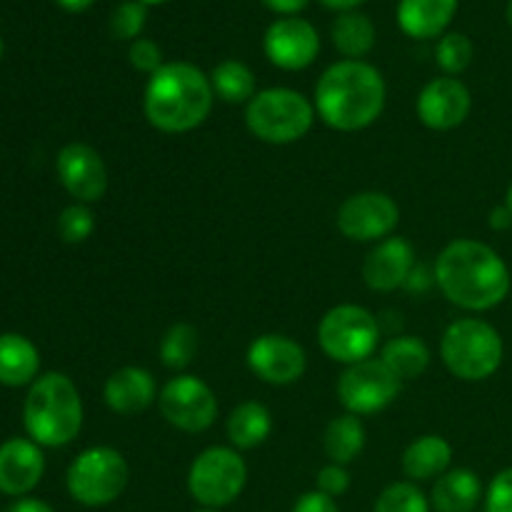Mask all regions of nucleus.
<instances>
[{
	"label": "nucleus",
	"mask_w": 512,
	"mask_h": 512,
	"mask_svg": "<svg viewBox=\"0 0 512 512\" xmlns=\"http://www.w3.org/2000/svg\"><path fill=\"white\" fill-rule=\"evenodd\" d=\"M435 283L445 298L463 310L483 313L510 293V268L498 250L480 240H453L435 263Z\"/></svg>",
	"instance_id": "nucleus-1"
},
{
	"label": "nucleus",
	"mask_w": 512,
	"mask_h": 512,
	"mask_svg": "<svg viewBox=\"0 0 512 512\" xmlns=\"http://www.w3.org/2000/svg\"><path fill=\"white\" fill-rule=\"evenodd\" d=\"M388 88L378 68L365 60H340L315 85V113L340 133H355L380 118Z\"/></svg>",
	"instance_id": "nucleus-2"
},
{
	"label": "nucleus",
	"mask_w": 512,
	"mask_h": 512,
	"mask_svg": "<svg viewBox=\"0 0 512 512\" xmlns=\"http://www.w3.org/2000/svg\"><path fill=\"white\" fill-rule=\"evenodd\" d=\"M215 90L210 75L193 63H163L145 85L143 110L160 133H190L213 110Z\"/></svg>",
	"instance_id": "nucleus-3"
},
{
	"label": "nucleus",
	"mask_w": 512,
	"mask_h": 512,
	"mask_svg": "<svg viewBox=\"0 0 512 512\" xmlns=\"http://www.w3.org/2000/svg\"><path fill=\"white\" fill-rule=\"evenodd\" d=\"M23 425L40 448H63L83 428V400L73 380L63 373H45L28 390Z\"/></svg>",
	"instance_id": "nucleus-4"
},
{
	"label": "nucleus",
	"mask_w": 512,
	"mask_h": 512,
	"mask_svg": "<svg viewBox=\"0 0 512 512\" xmlns=\"http://www.w3.org/2000/svg\"><path fill=\"white\" fill-rule=\"evenodd\" d=\"M440 358L445 368L465 383L493 378L505 358V345L498 330L478 318H463L448 325L440 340Z\"/></svg>",
	"instance_id": "nucleus-5"
},
{
	"label": "nucleus",
	"mask_w": 512,
	"mask_h": 512,
	"mask_svg": "<svg viewBox=\"0 0 512 512\" xmlns=\"http://www.w3.org/2000/svg\"><path fill=\"white\" fill-rule=\"evenodd\" d=\"M315 123V103L290 88L260 90L245 108V125L258 140L290 145L305 138Z\"/></svg>",
	"instance_id": "nucleus-6"
},
{
	"label": "nucleus",
	"mask_w": 512,
	"mask_h": 512,
	"mask_svg": "<svg viewBox=\"0 0 512 512\" xmlns=\"http://www.w3.org/2000/svg\"><path fill=\"white\" fill-rule=\"evenodd\" d=\"M130 468L115 448H88L70 463L65 485L75 503L85 508H103L125 493Z\"/></svg>",
	"instance_id": "nucleus-7"
},
{
	"label": "nucleus",
	"mask_w": 512,
	"mask_h": 512,
	"mask_svg": "<svg viewBox=\"0 0 512 512\" xmlns=\"http://www.w3.org/2000/svg\"><path fill=\"white\" fill-rule=\"evenodd\" d=\"M380 328L375 315L363 305H335L318 325V343L330 360L355 365L373 358L378 348Z\"/></svg>",
	"instance_id": "nucleus-8"
},
{
	"label": "nucleus",
	"mask_w": 512,
	"mask_h": 512,
	"mask_svg": "<svg viewBox=\"0 0 512 512\" xmlns=\"http://www.w3.org/2000/svg\"><path fill=\"white\" fill-rule=\"evenodd\" d=\"M248 483V465L235 448L213 445L193 460L188 490L203 508H225L240 498Z\"/></svg>",
	"instance_id": "nucleus-9"
},
{
	"label": "nucleus",
	"mask_w": 512,
	"mask_h": 512,
	"mask_svg": "<svg viewBox=\"0 0 512 512\" xmlns=\"http://www.w3.org/2000/svg\"><path fill=\"white\" fill-rule=\"evenodd\" d=\"M158 408L165 423L183 433H203L218 418V398L210 385L195 375L168 380L158 395Z\"/></svg>",
	"instance_id": "nucleus-10"
},
{
	"label": "nucleus",
	"mask_w": 512,
	"mask_h": 512,
	"mask_svg": "<svg viewBox=\"0 0 512 512\" xmlns=\"http://www.w3.org/2000/svg\"><path fill=\"white\" fill-rule=\"evenodd\" d=\"M400 393V380L380 358L348 365L338 378V398L353 415H373L388 408Z\"/></svg>",
	"instance_id": "nucleus-11"
},
{
	"label": "nucleus",
	"mask_w": 512,
	"mask_h": 512,
	"mask_svg": "<svg viewBox=\"0 0 512 512\" xmlns=\"http://www.w3.org/2000/svg\"><path fill=\"white\" fill-rule=\"evenodd\" d=\"M400 223V208L388 193L365 190L345 198L338 210V230L353 243H375L393 235Z\"/></svg>",
	"instance_id": "nucleus-12"
},
{
	"label": "nucleus",
	"mask_w": 512,
	"mask_h": 512,
	"mask_svg": "<svg viewBox=\"0 0 512 512\" xmlns=\"http://www.w3.org/2000/svg\"><path fill=\"white\" fill-rule=\"evenodd\" d=\"M248 368L268 385L298 383L308 368L303 345L288 335H260L248 348Z\"/></svg>",
	"instance_id": "nucleus-13"
},
{
	"label": "nucleus",
	"mask_w": 512,
	"mask_h": 512,
	"mask_svg": "<svg viewBox=\"0 0 512 512\" xmlns=\"http://www.w3.org/2000/svg\"><path fill=\"white\" fill-rule=\"evenodd\" d=\"M63 188L78 203H98L108 190V168L95 148L85 143H68L55 160Z\"/></svg>",
	"instance_id": "nucleus-14"
},
{
	"label": "nucleus",
	"mask_w": 512,
	"mask_h": 512,
	"mask_svg": "<svg viewBox=\"0 0 512 512\" xmlns=\"http://www.w3.org/2000/svg\"><path fill=\"white\" fill-rule=\"evenodd\" d=\"M265 55L283 70H303L315 63L320 53L318 30L303 18H280L265 30Z\"/></svg>",
	"instance_id": "nucleus-15"
},
{
	"label": "nucleus",
	"mask_w": 512,
	"mask_h": 512,
	"mask_svg": "<svg viewBox=\"0 0 512 512\" xmlns=\"http://www.w3.org/2000/svg\"><path fill=\"white\" fill-rule=\"evenodd\" d=\"M418 118L430 130H453L468 120L473 108V95L468 85L458 78H435L420 90L418 95Z\"/></svg>",
	"instance_id": "nucleus-16"
},
{
	"label": "nucleus",
	"mask_w": 512,
	"mask_h": 512,
	"mask_svg": "<svg viewBox=\"0 0 512 512\" xmlns=\"http://www.w3.org/2000/svg\"><path fill=\"white\" fill-rule=\"evenodd\" d=\"M415 270V250L405 238L380 240L368 253L363 263V280L375 293H393V290L408 285Z\"/></svg>",
	"instance_id": "nucleus-17"
},
{
	"label": "nucleus",
	"mask_w": 512,
	"mask_h": 512,
	"mask_svg": "<svg viewBox=\"0 0 512 512\" xmlns=\"http://www.w3.org/2000/svg\"><path fill=\"white\" fill-rule=\"evenodd\" d=\"M45 473V455L28 438H10L0 445V493L23 498L38 488Z\"/></svg>",
	"instance_id": "nucleus-18"
},
{
	"label": "nucleus",
	"mask_w": 512,
	"mask_h": 512,
	"mask_svg": "<svg viewBox=\"0 0 512 512\" xmlns=\"http://www.w3.org/2000/svg\"><path fill=\"white\" fill-rule=\"evenodd\" d=\"M105 405L113 410L115 415H138L148 410L158 398V385L150 370L138 368V365H125V368L115 370L103 388Z\"/></svg>",
	"instance_id": "nucleus-19"
},
{
	"label": "nucleus",
	"mask_w": 512,
	"mask_h": 512,
	"mask_svg": "<svg viewBox=\"0 0 512 512\" xmlns=\"http://www.w3.org/2000/svg\"><path fill=\"white\" fill-rule=\"evenodd\" d=\"M455 10L458 0H400L398 23L410 38H438L453 23Z\"/></svg>",
	"instance_id": "nucleus-20"
},
{
	"label": "nucleus",
	"mask_w": 512,
	"mask_h": 512,
	"mask_svg": "<svg viewBox=\"0 0 512 512\" xmlns=\"http://www.w3.org/2000/svg\"><path fill=\"white\" fill-rule=\"evenodd\" d=\"M480 500H483V483L478 473L468 468H453L435 480L430 508L435 512H473Z\"/></svg>",
	"instance_id": "nucleus-21"
},
{
	"label": "nucleus",
	"mask_w": 512,
	"mask_h": 512,
	"mask_svg": "<svg viewBox=\"0 0 512 512\" xmlns=\"http://www.w3.org/2000/svg\"><path fill=\"white\" fill-rule=\"evenodd\" d=\"M40 353L25 335H0V385L23 388L38 380Z\"/></svg>",
	"instance_id": "nucleus-22"
},
{
	"label": "nucleus",
	"mask_w": 512,
	"mask_h": 512,
	"mask_svg": "<svg viewBox=\"0 0 512 512\" xmlns=\"http://www.w3.org/2000/svg\"><path fill=\"white\" fill-rule=\"evenodd\" d=\"M453 463V445L443 435H423L413 440L403 453V473L410 483L433 480L448 473Z\"/></svg>",
	"instance_id": "nucleus-23"
},
{
	"label": "nucleus",
	"mask_w": 512,
	"mask_h": 512,
	"mask_svg": "<svg viewBox=\"0 0 512 512\" xmlns=\"http://www.w3.org/2000/svg\"><path fill=\"white\" fill-rule=\"evenodd\" d=\"M273 433V415L263 403L245 400L230 413L228 438L235 450H253L263 445Z\"/></svg>",
	"instance_id": "nucleus-24"
},
{
	"label": "nucleus",
	"mask_w": 512,
	"mask_h": 512,
	"mask_svg": "<svg viewBox=\"0 0 512 512\" xmlns=\"http://www.w3.org/2000/svg\"><path fill=\"white\" fill-rule=\"evenodd\" d=\"M365 440H368V433H365L363 420L353 413H345L328 423L323 435V448L330 463L348 465L363 453Z\"/></svg>",
	"instance_id": "nucleus-25"
},
{
	"label": "nucleus",
	"mask_w": 512,
	"mask_h": 512,
	"mask_svg": "<svg viewBox=\"0 0 512 512\" xmlns=\"http://www.w3.org/2000/svg\"><path fill=\"white\" fill-rule=\"evenodd\" d=\"M380 360L388 365L390 373L403 380H418L430 368V348L415 335H400L383 345Z\"/></svg>",
	"instance_id": "nucleus-26"
},
{
	"label": "nucleus",
	"mask_w": 512,
	"mask_h": 512,
	"mask_svg": "<svg viewBox=\"0 0 512 512\" xmlns=\"http://www.w3.org/2000/svg\"><path fill=\"white\" fill-rule=\"evenodd\" d=\"M333 43L345 55V60H360L375 45L373 20L355 10L340 13L333 23Z\"/></svg>",
	"instance_id": "nucleus-27"
},
{
	"label": "nucleus",
	"mask_w": 512,
	"mask_h": 512,
	"mask_svg": "<svg viewBox=\"0 0 512 512\" xmlns=\"http://www.w3.org/2000/svg\"><path fill=\"white\" fill-rule=\"evenodd\" d=\"M210 83H213L215 95L230 105L250 103L258 95L253 70L240 60H223L215 65V70L210 73Z\"/></svg>",
	"instance_id": "nucleus-28"
},
{
	"label": "nucleus",
	"mask_w": 512,
	"mask_h": 512,
	"mask_svg": "<svg viewBox=\"0 0 512 512\" xmlns=\"http://www.w3.org/2000/svg\"><path fill=\"white\" fill-rule=\"evenodd\" d=\"M200 335L190 323H175L170 325L168 333L160 340V360L165 368L183 370L193 363L195 353H198Z\"/></svg>",
	"instance_id": "nucleus-29"
},
{
	"label": "nucleus",
	"mask_w": 512,
	"mask_h": 512,
	"mask_svg": "<svg viewBox=\"0 0 512 512\" xmlns=\"http://www.w3.org/2000/svg\"><path fill=\"white\" fill-rule=\"evenodd\" d=\"M430 498L415 483H393L375 500L373 512H430Z\"/></svg>",
	"instance_id": "nucleus-30"
},
{
	"label": "nucleus",
	"mask_w": 512,
	"mask_h": 512,
	"mask_svg": "<svg viewBox=\"0 0 512 512\" xmlns=\"http://www.w3.org/2000/svg\"><path fill=\"white\" fill-rule=\"evenodd\" d=\"M435 60L443 68L445 75L455 78L463 70H468V65L473 63V43H470L468 35L463 33H448L440 38L438 48H435Z\"/></svg>",
	"instance_id": "nucleus-31"
},
{
	"label": "nucleus",
	"mask_w": 512,
	"mask_h": 512,
	"mask_svg": "<svg viewBox=\"0 0 512 512\" xmlns=\"http://www.w3.org/2000/svg\"><path fill=\"white\" fill-rule=\"evenodd\" d=\"M95 215L85 203H73L58 215V233L65 243L80 245L93 235Z\"/></svg>",
	"instance_id": "nucleus-32"
},
{
	"label": "nucleus",
	"mask_w": 512,
	"mask_h": 512,
	"mask_svg": "<svg viewBox=\"0 0 512 512\" xmlns=\"http://www.w3.org/2000/svg\"><path fill=\"white\" fill-rule=\"evenodd\" d=\"M145 20H148V5L140 0H125L110 15V35L115 40H138Z\"/></svg>",
	"instance_id": "nucleus-33"
},
{
	"label": "nucleus",
	"mask_w": 512,
	"mask_h": 512,
	"mask_svg": "<svg viewBox=\"0 0 512 512\" xmlns=\"http://www.w3.org/2000/svg\"><path fill=\"white\" fill-rule=\"evenodd\" d=\"M485 512H512V468L500 470L485 493Z\"/></svg>",
	"instance_id": "nucleus-34"
},
{
	"label": "nucleus",
	"mask_w": 512,
	"mask_h": 512,
	"mask_svg": "<svg viewBox=\"0 0 512 512\" xmlns=\"http://www.w3.org/2000/svg\"><path fill=\"white\" fill-rule=\"evenodd\" d=\"M128 58H130V65H133L135 70H140V73H148L153 75L155 70L163 65V53H160L158 43H153V40L148 38H138L130 43V50H128Z\"/></svg>",
	"instance_id": "nucleus-35"
},
{
	"label": "nucleus",
	"mask_w": 512,
	"mask_h": 512,
	"mask_svg": "<svg viewBox=\"0 0 512 512\" xmlns=\"http://www.w3.org/2000/svg\"><path fill=\"white\" fill-rule=\"evenodd\" d=\"M315 485L320 490V493H325L328 498H340V495L348 493L350 488V473L345 470V465H338V463H330L325 465V468H320L318 478H315Z\"/></svg>",
	"instance_id": "nucleus-36"
},
{
	"label": "nucleus",
	"mask_w": 512,
	"mask_h": 512,
	"mask_svg": "<svg viewBox=\"0 0 512 512\" xmlns=\"http://www.w3.org/2000/svg\"><path fill=\"white\" fill-rule=\"evenodd\" d=\"M293 512H340V510L333 498H328V495L320 493V490H310V493L300 495V498L295 500Z\"/></svg>",
	"instance_id": "nucleus-37"
},
{
	"label": "nucleus",
	"mask_w": 512,
	"mask_h": 512,
	"mask_svg": "<svg viewBox=\"0 0 512 512\" xmlns=\"http://www.w3.org/2000/svg\"><path fill=\"white\" fill-rule=\"evenodd\" d=\"M310 0H263V5L273 13L283 15V18H295L298 13H303L308 8Z\"/></svg>",
	"instance_id": "nucleus-38"
},
{
	"label": "nucleus",
	"mask_w": 512,
	"mask_h": 512,
	"mask_svg": "<svg viewBox=\"0 0 512 512\" xmlns=\"http://www.w3.org/2000/svg\"><path fill=\"white\" fill-rule=\"evenodd\" d=\"M490 228L498 230V233H503V230L512 228V210L508 208V205H498V208L490 210V218H488Z\"/></svg>",
	"instance_id": "nucleus-39"
},
{
	"label": "nucleus",
	"mask_w": 512,
	"mask_h": 512,
	"mask_svg": "<svg viewBox=\"0 0 512 512\" xmlns=\"http://www.w3.org/2000/svg\"><path fill=\"white\" fill-rule=\"evenodd\" d=\"M5 512H55L45 500L38 498H18L13 505H8Z\"/></svg>",
	"instance_id": "nucleus-40"
},
{
	"label": "nucleus",
	"mask_w": 512,
	"mask_h": 512,
	"mask_svg": "<svg viewBox=\"0 0 512 512\" xmlns=\"http://www.w3.org/2000/svg\"><path fill=\"white\" fill-rule=\"evenodd\" d=\"M93 3L95 0H58L60 8L68 10V13H83V10H88Z\"/></svg>",
	"instance_id": "nucleus-41"
},
{
	"label": "nucleus",
	"mask_w": 512,
	"mask_h": 512,
	"mask_svg": "<svg viewBox=\"0 0 512 512\" xmlns=\"http://www.w3.org/2000/svg\"><path fill=\"white\" fill-rule=\"evenodd\" d=\"M323 5H328V8L333 10H340V13H348V10L358 8L360 3H365V0H320Z\"/></svg>",
	"instance_id": "nucleus-42"
},
{
	"label": "nucleus",
	"mask_w": 512,
	"mask_h": 512,
	"mask_svg": "<svg viewBox=\"0 0 512 512\" xmlns=\"http://www.w3.org/2000/svg\"><path fill=\"white\" fill-rule=\"evenodd\" d=\"M143 5H160V3H168V0H140Z\"/></svg>",
	"instance_id": "nucleus-43"
},
{
	"label": "nucleus",
	"mask_w": 512,
	"mask_h": 512,
	"mask_svg": "<svg viewBox=\"0 0 512 512\" xmlns=\"http://www.w3.org/2000/svg\"><path fill=\"white\" fill-rule=\"evenodd\" d=\"M505 205H508V208L512 210V183H510V188H508V198H505Z\"/></svg>",
	"instance_id": "nucleus-44"
},
{
	"label": "nucleus",
	"mask_w": 512,
	"mask_h": 512,
	"mask_svg": "<svg viewBox=\"0 0 512 512\" xmlns=\"http://www.w3.org/2000/svg\"><path fill=\"white\" fill-rule=\"evenodd\" d=\"M193 512H220L218 508H203V505H200L198 510H193Z\"/></svg>",
	"instance_id": "nucleus-45"
},
{
	"label": "nucleus",
	"mask_w": 512,
	"mask_h": 512,
	"mask_svg": "<svg viewBox=\"0 0 512 512\" xmlns=\"http://www.w3.org/2000/svg\"><path fill=\"white\" fill-rule=\"evenodd\" d=\"M508 23L512 25V0L508 3Z\"/></svg>",
	"instance_id": "nucleus-46"
},
{
	"label": "nucleus",
	"mask_w": 512,
	"mask_h": 512,
	"mask_svg": "<svg viewBox=\"0 0 512 512\" xmlns=\"http://www.w3.org/2000/svg\"><path fill=\"white\" fill-rule=\"evenodd\" d=\"M0 55H3V40H0Z\"/></svg>",
	"instance_id": "nucleus-47"
}]
</instances>
